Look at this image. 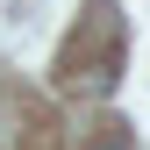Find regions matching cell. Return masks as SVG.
<instances>
[{
  "instance_id": "cell-1",
  "label": "cell",
  "mask_w": 150,
  "mask_h": 150,
  "mask_svg": "<svg viewBox=\"0 0 150 150\" xmlns=\"http://www.w3.org/2000/svg\"><path fill=\"white\" fill-rule=\"evenodd\" d=\"M107 150H129V143H107Z\"/></svg>"
}]
</instances>
